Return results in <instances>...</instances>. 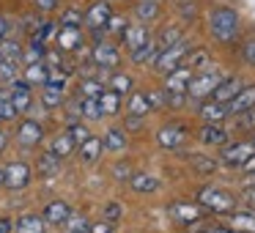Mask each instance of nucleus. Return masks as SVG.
Segmentation results:
<instances>
[{
	"label": "nucleus",
	"instance_id": "obj_13",
	"mask_svg": "<svg viewBox=\"0 0 255 233\" xmlns=\"http://www.w3.org/2000/svg\"><path fill=\"white\" fill-rule=\"evenodd\" d=\"M41 140H44V126H41L39 121L28 118V121H22L17 126V143L22 145V148H36Z\"/></svg>",
	"mask_w": 255,
	"mask_h": 233
},
{
	"label": "nucleus",
	"instance_id": "obj_4",
	"mask_svg": "<svg viewBox=\"0 0 255 233\" xmlns=\"http://www.w3.org/2000/svg\"><path fill=\"white\" fill-rule=\"evenodd\" d=\"M192 47H195V44L187 39V36H184V39L176 41L173 47H167V50L156 52L154 63H151V66H154V72H159L162 77H165V74H170L173 69H178L184 61H187V55L192 52Z\"/></svg>",
	"mask_w": 255,
	"mask_h": 233
},
{
	"label": "nucleus",
	"instance_id": "obj_27",
	"mask_svg": "<svg viewBox=\"0 0 255 233\" xmlns=\"http://www.w3.org/2000/svg\"><path fill=\"white\" fill-rule=\"evenodd\" d=\"M121 105H124V96H118L113 88H107V85H105V91L99 94L102 116H118V113H121Z\"/></svg>",
	"mask_w": 255,
	"mask_h": 233
},
{
	"label": "nucleus",
	"instance_id": "obj_36",
	"mask_svg": "<svg viewBox=\"0 0 255 233\" xmlns=\"http://www.w3.org/2000/svg\"><path fill=\"white\" fill-rule=\"evenodd\" d=\"M156 44H154V36H151V41H145L143 47H137L134 52H129V61L134 63V66H143V63H154L156 58Z\"/></svg>",
	"mask_w": 255,
	"mask_h": 233
},
{
	"label": "nucleus",
	"instance_id": "obj_46",
	"mask_svg": "<svg viewBox=\"0 0 255 233\" xmlns=\"http://www.w3.org/2000/svg\"><path fill=\"white\" fill-rule=\"evenodd\" d=\"M69 137L74 140V145H80V143H85V140L91 137V129L85 126V123H80V121H74V123H69Z\"/></svg>",
	"mask_w": 255,
	"mask_h": 233
},
{
	"label": "nucleus",
	"instance_id": "obj_22",
	"mask_svg": "<svg viewBox=\"0 0 255 233\" xmlns=\"http://www.w3.org/2000/svg\"><path fill=\"white\" fill-rule=\"evenodd\" d=\"M127 184L137 195H154L156 189H159V178L151 176V173H132V178H129Z\"/></svg>",
	"mask_w": 255,
	"mask_h": 233
},
{
	"label": "nucleus",
	"instance_id": "obj_16",
	"mask_svg": "<svg viewBox=\"0 0 255 233\" xmlns=\"http://www.w3.org/2000/svg\"><path fill=\"white\" fill-rule=\"evenodd\" d=\"M132 14H134V22L154 25L156 19L162 17V3L159 0H134Z\"/></svg>",
	"mask_w": 255,
	"mask_h": 233
},
{
	"label": "nucleus",
	"instance_id": "obj_11",
	"mask_svg": "<svg viewBox=\"0 0 255 233\" xmlns=\"http://www.w3.org/2000/svg\"><path fill=\"white\" fill-rule=\"evenodd\" d=\"M8 99H11L17 116H22V113H28L30 105H33V88L19 77V80H14V83L8 85Z\"/></svg>",
	"mask_w": 255,
	"mask_h": 233
},
{
	"label": "nucleus",
	"instance_id": "obj_63",
	"mask_svg": "<svg viewBox=\"0 0 255 233\" xmlns=\"http://www.w3.org/2000/svg\"><path fill=\"white\" fill-rule=\"evenodd\" d=\"M0 61H3V55H0Z\"/></svg>",
	"mask_w": 255,
	"mask_h": 233
},
{
	"label": "nucleus",
	"instance_id": "obj_20",
	"mask_svg": "<svg viewBox=\"0 0 255 233\" xmlns=\"http://www.w3.org/2000/svg\"><path fill=\"white\" fill-rule=\"evenodd\" d=\"M198 116L203 123H222L228 118V110H225V105H220L214 99H203V102H198Z\"/></svg>",
	"mask_w": 255,
	"mask_h": 233
},
{
	"label": "nucleus",
	"instance_id": "obj_44",
	"mask_svg": "<svg viewBox=\"0 0 255 233\" xmlns=\"http://www.w3.org/2000/svg\"><path fill=\"white\" fill-rule=\"evenodd\" d=\"M80 116H83L85 121H99V118H102L99 99H83V102H80Z\"/></svg>",
	"mask_w": 255,
	"mask_h": 233
},
{
	"label": "nucleus",
	"instance_id": "obj_58",
	"mask_svg": "<svg viewBox=\"0 0 255 233\" xmlns=\"http://www.w3.org/2000/svg\"><path fill=\"white\" fill-rule=\"evenodd\" d=\"M203 233H236L233 228H225V225H214V228H209V231H203Z\"/></svg>",
	"mask_w": 255,
	"mask_h": 233
},
{
	"label": "nucleus",
	"instance_id": "obj_40",
	"mask_svg": "<svg viewBox=\"0 0 255 233\" xmlns=\"http://www.w3.org/2000/svg\"><path fill=\"white\" fill-rule=\"evenodd\" d=\"M184 63H187L192 72H200V69L211 66V63H209V52H206L203 47H192V52L187 55V61H184Z\"/></svg>",
	"mask_w": 255,
	"mask_h": 233
},
{
	"label": "nucleus",
	"instance_id": "obj_17",
	"mask_svg": "<svg viewBox=\"0 0 255 233\" xmlns=\"http://www.w3.org/2000/svg\"><path fill=\"white\" fill-rule=\"evenodd\" d=\"M253 107H255V85H242V91L228 102L225 110L228 116H242V113L253 110Z\"/></svg>",
	"mask_w": 255,
	"mask_h": 233
},
{
	"label": "nucleus",
	"instance_id": "obj_32",
	"mask_svg": "<svg viewBox=\"0 0 255 233\" xmlns=\"http://www.w3.org/2000/svg\"><path fill=\"white\" fill-rule=\"evenodd\" d=\"M102 145H105L107 151H124L129 145V137H127V132H124L121 126H113V129H107L105 132V137H102Z\"/></svg>",
	"mask_w": 255,
	"mask_h": 233
},
{
	"label": "nucleus",
	"instance_id": "obj_1",
	"mask_svg": "<svg viewBox=\"0 0 255 233\" xmlns=\"http://www.w3.org/2000/svg\"><path fill=\"white\" fill-rule=\"evenodd\" d=\"M206 30L217 44L222 47L236 44L239 36H242V14L233 6H214L209 19H206Z\"/></svg>",
	"mask_w": 255,
	"mask_h": 233
},
{
	"label": "nucleus",
	"instance_id": "obj_37",
	"mask_svg": "<svg viewBox=\"0 0 255 233\" xmlns=\"http://www.w3.org/2000/svg\"><path fill=\"white\" fill-rule=\"evenodd\" d=\"M22 77V63L17 61H0V85H11Z\"/></svg>",
	"mask_w": 255,
	"mask_h": 233
},
{
	"label": "nucleus",
	"instance_id": "obj_43",
	"mask_svg": "<svg viewBox=\"0 0 255 233\" xmlns=\"http://www.w3.org/2000/svg\"><path fill=\"white\" fill-rule=\"evenodd\" d=\"M58 25H69V28H83V11L80 8H63L61 17H58Z\"/></svg>",
	"mask_w": 255,
	"mask_h": 233
},
{
	"label": "nucleus",
	"instance_id": "obj_7",
	"mask_svg": "<svg viewBox=\"0 0 255 233\" xmlns=\"http://www.w3.org/2000/svg\"><path fill=\"white\" fill-rule=\"evenodd\" d=\"M167 214H170V220L178 222V225H195V222L203 220L206 209L200 203H192V200H173V203L167 206Z\"/></svg>",
	"mask_w": 255,
	"mask_h": 233
},
{
	"label": "nucleus",
	"instance_id": "obj_12",
	"mask_svg": "<svg viewBox=\"0 0 255 233\" xmlns=\"http://www.w3.org/2000/svg\"><path fill=\"white\" fill-rule=\"evenodd\" d=\"M198 140L206 148H222V145L231 143V132L225 126H220V123H203L198 129Z\"/></svg>",
	"mask_w": 255,
	"mask_h": 233
},
{
	"label": "nucleus",
	"instance_id": "obj_26",
	"mask_svg": "<svg viewBox=\"0 0 255 233\" xmlns=\"http://www.w3.org/2000/svg\"><path fill=\"white\" fill-rule=\"evenodd\" d=\"M47 77H50V66H47L44 61L41 63H30V66H22V80L25 83L30 85V88H33V85H44L47 83Z\"/></svg>",
	"mask_w": 255,
	"mask_h": 233
},
{
	"label": "nucleus",
	"instance_id": "obj_50",
	"mask_svg": "<svg viewBox=\"0 0 255 233\" xmlns=\"http://www.w3.org/2000/svg\"><path fill=\"white\" fill-rule=\"evenodd\" d=\"M113 178H116V181H129V178H132V167H129L127 162H116V165H113Z\"/></svg>",
	"mask_w": 255,
	"mask_h": 233
},
{
	"label": "nucleus",
	"instance_id": "obj_15",
	"mask_svg": "<svg viewBox=\"0 0 255 233\" xmlns=\"http://www.w3.org/2000/svg\"><path fill=\"white\" fill-rule=\"evenodd\" d=\"M145 41H151L148 25H143V22H129L127 30H124V36H121V44L127 47L129 52H134L137 47H143Z\"/></svg>",
	"mask_w": 255,
	"mask_h": 233
},
{
	"label": "nucleus",
	"instance_id": "obj_51",
	"mask_svg": "<svg viewBox=\"0 0 255 233\" xmlns=\"http://www.w3.org/2000/svg\"><path fill=\"white\" fill-rule=\"evenodd\" d=\"M33 6L39 14H52L61 8V0H33Z\"/></svg>",
	"mask_w": 255,
	"mask_h": 233
},
{
	"label": "nucleus",
	"instance_id": "obj_8",
	"mask_svg": "<svg viewBox=\"0 0 255 233\" xmlns=\"http://www.w3.org/2000/svg\"><path fill=\"white\" fill-rule=\"evenodd\" d=\"M110 17H113V3L110 0H91V6L83 11V28L105 30V25H107Z\"/></svg>",
	"mask_w": 255,
	"mask_h": 233
},
{
	"label": "nucleus",
	"instance_id": "obj_56",
	"mask_svg": "<svg viewBox=\"0 0 255 233\" xmlns=\"http://www.w3.org/2000/svg\"><path fill=\"white\" fill-rule=\"evenodd\" d=\"M0 233H14V220H8V217H0Z\"/></svg>",
	"mask_w": 255,
	"mask_h": 233
},
{
	"label": "nucleus",
	"instance_id": "obj_38",
	"mask_svg": "<svg viewBox=\"0 0 255 233\" xmlns=\"http://www.w3.org/2000/svg\"><path fill=\"white\" fill-rule=\"evenodd\" d=\"M0 55H3V61H17L19 63V58H22V44H19L17 39H3L0 41Z\"/></svg>",
	"mask_w": 255,
	"mask_h": 233
},
{
	"label": "nucleus",
	"instance_id": "obj_60",
	"mask_svg": "<svg viewBox=\"0 0 255 233\" xmlns=\"http://www.w3.org/2000/svg\"><path fill=\"white\" fill-rule=\"evenodd\" d=\"M6 145H8V132H3V129H0V154L6 151Z\"/></svg>",
	"mask_w": 255,
	"mask_h": 233
},
{
	"label": "nucleus",
	"instance_id": "obj_25",
	"mask_svg": "<svg viewBox=\"0 0 255 233\" xmlns=\"http://www.w3.org/2000/svg\"><path fill=\"white\" fill-rule=\"evenodd\" d=\"M14 233H47V222L39 214H22L14 220Z\"/></svg>",
	"mask_w": 255,
	"mask_h": 233
},
{
	"label": "nucleus",
	"instance_id": "obj_6",
	"mask_svg": "<svg viewBox=\"0 0 255 233\" xmlns=\"http://www.w3.org/2000/svg\"><path fill=\"white\" fill-rule=\"evenodd\" d=\"M91 61L102 72H116L121 66V52H118V47L113 41H96L91 47Z\"/></svg>",
	"mask_w": 255,
	"mask_h": 233
},
{
	"label": "nucleus",
	"instance_id": "obj_18",
	"mask_svg": "<svg viewBox=\"0 0 255 233\" xmlns=\"http://www.w3.org/2000/svg\"><path fill=\"white\" fill-rule=\"evenodd\" d=\"M69 217H72V206L66 200H50L44 206V211H41V220L47 225H66Z\"/></svg>",
	"mask_w": 255,
	"mask_h": 233
},
{
	"label": "nucleus",
	"instance_id": "obj_33",
	"mask_svg": "<svg viewBox=\"0 0 255 233\" xmlns=\"http://www.w3.org/2000/svg\"><path fill=\"white\" fill-rule=\"evenodd\" d=\"M189 159V165L200 173V176H211V173L220 167V159L217 156H206V154H184Z\"/></svg>",
	"mask_w": 255,
	"mask_h": 233
},
{
	"label": "nucleus",
	"instance_id": "obj_29",
	"mask_svg": "<svg viewBox=\"0 0 255 233\" xmlns=\"http://www.w3.org/2000/svg\"><path fill=\"white\" fill-rule=\"evenodd\" d=\"M58 170H61V159H58L52 151H44V154L36 159V173H39L41 178H52L58 176Z\"/></svg>",
	"mask_w": 255,
	"mask_h": 233
},
{
	"label": "nucleus",
	"instance_id": "obj_23",
	"mask_svg": "<svg viewBox=\"0 0 255 233\" xmlns=\"http://www.w3.org/2000/svg\"><path fill=\"white\" fill-rule=\"evenodd\" d=\"M102 151H105V145H102V137H96V134H91L85 143L77 145V154H80V159H83L85 165H94V162L102 156Z\"/></svg>",
	"mask_w": 255,
	"mask_h": 233
},
{
	"label": "nucleus",
	"instance_id": "obj_61",
	"mask_svg": "<svg viewBox=\"0 0 255 233\" xmlns=\"http://www.w3.org/2000/svg\"><path fill=\"white\" fill-rule=\"evenodd\" d=\"M3 181H6V173H3V167H0V187H3Z\"/></svg>",
	"mask_w": 255,
	"mask_h": 233
},
{
	"label": "nucleus",
	"instance_id": "obj_52",
	"mask_svg": "<svg viewBox=\"0 0 255 233\" xmlns=\"http://www.w3.org/2000/svg\"><path fill=\"white\" fill-rule=\"evenodd\" d=\"M145 126V118H137V116H127V121H124V132H140V129Z\"/></svg>",
	"mask_w": 255,
	"mask_h": 233
},
{
	"label": "nucleus",
	"instance_id": "obj_10",
	"mask_svg": "<svg viewBox=\"0 0 255 233\" xmlns=\"http://www.w3.org/2000/svg\"><path fill=\"white\" fill-rule=\"evenodd\" d=\"M3 173H6V181H3L6 189H25L33 178V170H30L28 162H8Z\"/></svg>",
	"mask_w": 255,
	"mask_h": 233
},
{
	"label": "nucleus",
	"instance_id": "obj_31",
	"mask_svg": "<svg viewBox=\"0 0 255 233\" xmlns=\"http://www.w3.org/2000/svg\"><path fill=\"white\" fill-rule=\"evenodd\" d=\"M50 151L58 156V159H66V156H72L74 151H77V145H74V140L69 137V132H61V134H55L52 137V143H50Z\"/></svg>",
	"mask_w": 255,
	"mask_h": 233
},
{
	"label": "nucleus",
	"instance_id": "obj_34",
	"mask_svg": "<svg viewBox=\"0 0 255 233\" xmlns=\"http://www.w3.org/2000/svg\"><path fill=\"white\" fill-rule=\"evenodd\" d=\"M107 88H113L118 96H124V99H127V96L134 91V77H132V74H127V72H113L110 85H107Z\"/></svg>",
	"mask_w": 255,
	"mask_h": 233
},
{
	"label": "nucleus",
	"instance_id": "obj_55",
	"mask_svg": "<svg viewBox=\"0 0 255 233\" xmlns=\"http://www.w3.org/2000/svg\"><path fill=\"white\" fill-rule=\"evenodd\" d=\"M113 228L116 225H110V222H94V225H88V233H113Z\"/></svg>",
	"mask_w": 255,
	"mask_h": 233
},
{
	"label": "nucleus",
	"instance_id": "obj_54",
	"mask_svg": "<svg viewBox=\"0 0 255 233\" xmlns=\"http://www.w3.org/2000/svg\"><path fill=\"white\" fill-rule=\"evenodd\" d=\"M66 225H69V233H74V231H88V220H85V217H77V214L69 217Z\"/></svg>",
	"mask_w": 255,
	"mask_h": 233
},
{
	"label": "nucleus",
	"instance_id": "obj_24",
	"mask_svg": "<svg viewBox=\"0 0 255 233\" xmlns=\"http://www.w3.org/2000/svg\"><path fill=\"white\" fill-rule=\"evenodd\" d=\"M151 113V105L145 99V91H137L134 88L132 94L127 96V116H137V118H145Z\"/></svg>",
	"mask_w": 255,
	"mask_h": 233
},
{
	"label": "nucleus",
	"instance_id": "obj_53",
	"mask_svg": "<svg viewBox=\"0 0 255 233\" xmlns=\"http://www.w3.org/2000/svg\"><path fill=\"white\" fill-rule=\"evenodd\" d=\"M239 126H242V129H247V132H255V107H253V110H247V113H242V116H239Z\"/></svg>",
	"mask_w": 255,
	"mask_h": 233
},
{
	"label": "nucleus",
	"instance_id": "obj_21",
	"mask_svg": "<svg viewBox=\"0 0 255 233\" xmlns=\"http://www.w3.org/2000/svg\"><path fill=\"white\" fill-rule=\"evenodd\" d=\"M242 85H244V83H242V77H231V74H228V77L214 88V94H211L209 99L220 102V105H228V102H231L233 96H236L239 91H242Z\"/></svg>",
	"mask_w": 255,
	"mask_h": 233
},
{
	"label": "nucleus",
	"instance_id": "obj_5",
	"mask_svg": "<svg viewBox=\"0 0 255 233\" xmlns=\"http://www.w3.org/2000/svg\"><path fill=\"white\" fill-rule=\"evenodd\" d=\"M187 137H189L187 123L170 121V123H165V126H159V132H156V145L165 148V151H178L184 143H187Z\"/></svg>",
	"mask_w": 255,
	"mask_h": 233
},
{
	"label": "nucleus",
	"instance_id": "obj_3",
	"mask_svg": "<svg viewBox=\"0 0 255 233\" xmlns=\"http://www.w3.org/2000/svg\"><path fill=\"white\" fill-rule=\"evenodd\" d=\"M195 203H200L206 211H211V214H231V211L236 209V198H233L228 189L217 187V184H206V187H200Z\"/></svg>",
	"mask_w": 255,
	"mask_h": 233
},
{
	"label": "nucleus",
	"instance_id": "obj_30",
	"mask_svg": "<svg viewBox=\"0 0 255 233\" xmlns=\"http://www.w3.org/2000/svg\"><path fill=\"white\" fill-rule=\"evenodd\" d=\"M184 39V28H178V25H165V28L159 30V36L154 39V44H156V50H167V47H173L176 41H181Z\"/></svg>",
	"mask_w": 255,
	"mask_h": 233
},
{
	"label": "nucleus",
	"instance_id": "obj_48",
	"mask_svg": "<svg viewBox=\"0 0 255 233\" xmlns=\"http://www.w3.org/2000/svg\"><path fill=\"white\" fill-rule=\"evenodd\" d=\"M121 214H124V206L118 203V200H110V203L105 206V211H102V220L110 222V225H116V222L121 220Z\"/></svg>",
	"mask_w": 255,
	"mask_h": 233
},
{
	"label": "nucleus",
	"instance_id": "obj_9",
	"mask_svg": "<svg viewBox=\"0 0 255 233\" xmlns=\"http://www.w3.org/2000/svg\"><path fill=\"white\" fill-rule=\"evenodd\" d=\"M55 47L63 52V55H66V52H83V47H85V33H83V28H69V25H58Z\"/></svg>",
	"mask_w": 255,
	"mask_h": 233
},
{
	"label": "nucleus",
	"instance_id": "obj_19",
	"mask_svg": "<svg viewBox=\"0 0 255 233\" xmlns=\"http://www.w3.org/2000/svg\"><path fill=\"white\" fill-rule=\"evenodd\" d=\"M228 222L236 233H255V209H233L228 214Z\"/></svg>",
	"mask_w": 255,
	"mask_h": 233
},
{
	"label": "nucleus",
	"instance_id": "obj_28",
	"mask_svg": "<svg viewBox=\"0 0 255 233\" xmlns=\"http://www.w3.org/2000/svg\"><path fill=\"white\" fill-rule=\"evenodd\" d=\"M173 11L178 14V19H181L184 25H192L195 19L200 17V3L198 0H176V3H173Z\"/></svg>",
	"mask_w": 255,
	"mask_h": 233
},
{
	"label": "nucleus",
	"instance_id": "obj_47",
	"mask_svg": "<svg viewBox=\"0 0 255 233\" xmlns=\"http://www.w3.org/2000/svg\"><path fill=\"white\" fill-rule=\"evenodd\" d=\"M17 118V110H14L11 99H8L6 91H0V123L3 121H14Z\"/></svg>",
	"mask_w": 255,
	"mask_h": 233
},
{
	"label": "nucleus",
	"instance_id": "obj_35",
	"mask_svg": "<svg viewBox=\"0 0 255 233\" xmlns=\"http://www.w3.org/2000/svg\"><path fill=\"white\" fill-rule=\"evenodd\" d=\"M44 52H47V44L28 39V47H22V58H19V63H22V66H30V63H41V61H44Z\"/></svg>",
	"mask_w": 255,
	"mask_h": 233
},
{
	"label": "nucleus",
	"instance_id": "obj_42",
	"mask_svg": "<svg viewBox=\"0 0 255 233\" xmlns=\"http://www.w3.org/2000/svg\"><path fill=\"white\" fill-rule=\"evenodd\" d=\"M127 25H129L127 17H121V14H113V17L107 19V25H105V36H116V39H121L124 30H127Z\"/></svg>",
	"mask_w": 255,
	"mask_h": 233
},
{
	"label": "nucleus",
	"instance_id": "obj_41",
	"mask_svg": "<svg viewBox=\"0 0 255 233\" xmlns=\"http://www.w3.org/2000/svg\"><path fill=\"white\" fill-rule=\"evenodd\" d=\"M105 91V83L96 77H88L80 83V94H83V99H99V94Z\"/></svg>",
	"mask_w": 255,
	"mask_h": 233
},
{
	"label": "nucleus",
	"instance_id": "obj_59",
	"mask_svg": "<svg viewBox=\"0 0 255 233\" xmlns=\"http://www.w3.org/2000/svg\"><path fill=\"white\" fill-rule=\"evenodd\" d=\"M6 36H8V19H6V17H0V41L6 39Z\"/></svg>",
	"mask_w": 255,
	"mask_h": 233
},
{
	"label": "nucleus",
	"instance_id": "obj_57",
	"mask_svg": "<svg viewBox=\"0 0 255 233\" xmlns=\"http://www.w3.org/2000/svg\"><path fill=\"white\" fill-rule=\"evenodd\" d=\"M244 200H247L250 209H255V187H247V189H244Z\"/></svg>",
	"mask_w": 255,
	"mask_h": 233
},
{
	"label": "nucleus",
	"instance_id": "obj_45",
	"mask_svg": "<svg viewBox=\"0 0 255 233\" xmlns=\"http://www.w3.org/2000/svg\"><path fill=\"white\" fill-rule=\"evenodd\" d=\"M239 58L247 69H255V39H247L242 47H239Z\"/></svg>",
	"mask_w": 255,
	"mask_h": 233
},
{
	"label": "nucleus",
	"instance_id": "obj_39",
	"mask_svg": "<svg viewBox=\"0 0 255 233\" xmlns=\"http://www.w3.org/2000/svg\"><path fill=\"white\" fill-rule=\"evenodd\" d=\"M41 105L47 110H55L63 105V91L61 88H50V85H41Z\"/></svg>",
	"mask_w": 255,
	"mask_h": 233
},
{
	"label": "nucleus",
	"instance_id": "obj_62",
	"mask_svg": "<svg viewBox=\"0 0 255 233\" xmlns=\"http://www.w3.org/2000/svg\"><path fill=\"white\" fill-rule=\"evenodd\" d=\"M74 233H88V231H74Z\"/></svg>",
	"mask_w": 255,
	"mask_h": 233
},
{
	"label": "nucleus",
	"instance_id": "obj_2",
	"mask_svg": "<svg viewBox=\"0 0 255 233\" xmlns=\"http://www.w3.org/2000/svg\"><path fill=\"white\" fill-rule=\"evenodd\" d=\"M228 74L222 72L220 66H206V69H200V72H195L192 74V80H189V85H187V99L189 102H203V99H209L211 94H214V88L225 80Z\"/></svg>",
	"mask_w": 255,
	"mask_h": 233
},
{
	"label": "nucleus",
	"instance_id": "obj_49",
	"mask_svg": "<svg viewBox=\"0 0 255 233\" xmlns=\"http://www.w3.org/2000/svg\"><path fill=\"white\" fill-rule=\"evenodd\" d=\"M145 99H148V105H151V113H154V110H162V107H165V91L148 88V91H145Z\"/></svg>",
	"mask_w": 255,
	"mask_h": 233
},
{
	"label": "nucleus",
	"instance_id": "obj_14",
	"mask_svg": "<svg viewBox=\"0 0 255 233\" xmlns=\"http://www.w3.org/2000/svg\"><path fill=\"white\" fill-rule=\"evenodd\" d=\"M192 69L187 66V63H181L178 69H173L170 74H165V94H184L187 96V85H189V80H192Z\"/></svg>",
	"mask_w": 255,
	"mask_h": 233
}]
</instances>
